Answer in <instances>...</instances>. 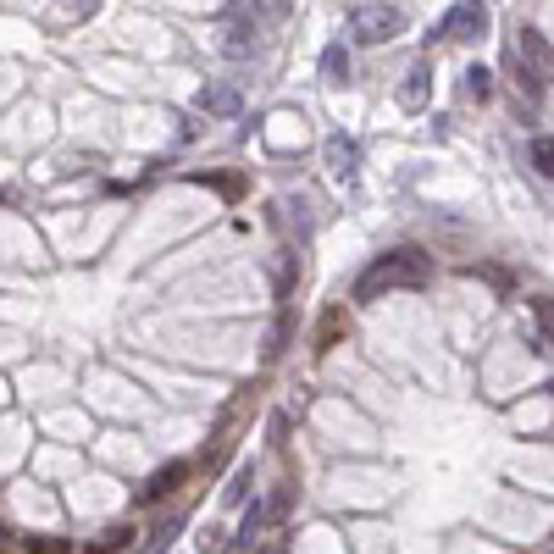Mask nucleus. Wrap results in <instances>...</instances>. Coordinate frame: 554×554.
<instances>
[{
	"instance_id": "f257e3e1",
	"label": "nucleus",
	"mask_w": 554,
	"mask_h": 554,
	"mask_svg": "<svg viewBox=\"0 0 554 554\" xmlns=\"http://www.w3.org/2000/svg\"><path fill=\"white\" fill-rule=\"evenodd\" d=\"M422 277H427V255L422 250H394V255H383V261L361 277V289H355V294L372 300L377 289H416Z\"/></svg>"
},
{
	"instance_id": "f03ea898",
	"label": "nucleus",
	"mask_w": 554,
	"mask_h": 554,
	"mask_svg": "<svg viewBox=\"0 0 554 554\" xmlns=\"http://www.w3.org/2000/svg\"><path fill=\"white\" fill-rule=\"evenodd\" d=\"M516 67H521V78H527L532 100H538L543 89L554 84V45L538 34V28H521V39H516Z\"/></svg>"
},
{
	"instance_id": "7ed1b4c3",
	"label": "nucleus",
	"mask_w": 554,
	"mask_h": 554,
	"mask_svg": "<svg viewBox=\"0 0 554 554\" xmlns=\"http://www.w3.org/2000/svg\"><path fill=\"white\" fill-rule=\"evenodd\" d=\"M350 34L361 39V45H388V39L405 34V12H399V6H361V12L350 17Z\"/></svg>"
},
{
	"instance_id": "20e7f679",
	"label": "nucleus",
	"mask_w": 554,
	"mask_h": 554,
	"mask_svg": "<svg viewBox=\"0 0 554 554\" xmlns=\"http://www.w3.org/2000/svg\"><path fill=\"white\" fill-rule=\"evenodd\" d=\"M482 34H488V6L482 0H460L438 23V39H449V45H466V39H482Z\"/></svg>"
},
{
	"instance_id": "39448f33",
	"label": "nucleus",
	"mask_w": 554,
	"mask_h": 554,
	"mask_svg": "<svg viewBox=\"0 0 554 554\" xmlns=\"http://www.w3.org/2000/svg\"><path fill=\"white\" fill-rule=\"evenodd\" d=\"M327 172H333V178H344V183L361 172V145H355L350 133H333V139H327Z\"/></svg>"
},
{
	"instance_id": "423d86ee",
	"label": "nucleus",
	"mask_w": 554,
	"mask_h": 554,
	"mask_svg": "<svg viewBox=\"0 0 554 554\" xmlns=\"http://www.w3.org/2000/svg\"><path fill=\"white\" fill-rule=\"evenodd\" d=\"M427 100H433V67H427V61H416V67L405 73V84H399V106L422 111Z\"/></svg>"
},
{
	"instance_id": "0eeeda50",
	"label": "nucleus",
	"mask_w": 554,
	"mask_h": 554,
	"mask_svg": "<svg viewBox=\"0 0 554 554\" xmlns=\"http://www.w3.org/2000/svg\"><path fill=\"white\" fill-rule=\"evenodd\" d=\"M239 106H244V95L233 84H205L200 89V111H211V117H233Z\"/></svg>"
},
{
	"instance_id": "6e6552de",
	"label": "nucleus",
	"mask_w": 554,
	"mask_h": 554,
	"mask_svg": "<svg viewBox=\"0 0 554 554\" xmlns=\"http://www.w3.org/2000/svg\"><path fill=\"white\" fill-rule=\"evenodd\" d=\"M322 84H333V89H338V84H350V50L338 45V39L322 50Z\"/></svg>"
},
{
	"instance_id": "1a4fd4ad",
	"label": "nucleus",
	"mask_w": 554,
	"mask_h": 554,
	"mask_svg": "<svg viewBox=\"0 0 554 554\" xmlns=\"http://www.w3.org/2000/svg\"><path fill=\"white\" fill-rule=\"evenodd\" d=\"M222 50H228L233 61L250 56V50H255V28H250V23H233V28H228V39H222Z\"/></svg>"
},
{
	"instance_id": "9d476101",
	"label": "nucleus",
	"mask_w": 554,
	"mask_h": 554,
	"mask_svg": "<svg viewBox=\"0 0 554 554\" xmlns=\"http://www.w3.org/2000/svg\"><path fill=\"white\" fill-rule=\"evenodd\" d=\"M494 95V73L488 67H466V100H488Z\"/></svg>"
},
{
	"instance_id": "9b49d317",
	"label": "nucleus",
	"mask_w": 554,
	"mask_h": 554,
	"mask_svg": "<svg viewBox=\"0 0 554 554\" xmlns=\"http://www.w3.org/2000/svg\"><path fill=\"white\" fill-rule=\"evenodd\" d=\"M532 167H538L543 178H554V133H543V139H532Z\"/></svg>"
},
{
	"instance_id": "f8f14e48",
	"label": "nucleus",
	"mask_w": 554,
	"mask_h": 554,
	"mask_svg": "<svg viewBox=\"0 0 554 554\" xmlns=\"http://www.w3.org/2000/svg\"><path fill=\"white\" fill-rule=\"evenodd\" d=\"M250 499V471H239V477L228 482V494H222V505H244Z\"/></svg>"
},
{
	"instance_id": "ddd939ff",
	"label": "nucleus",
	"mask_w": 554,
	"mask_h": 554,
	"mask_svg": "<svg viewBox=\"0 0 554 554\" xmlns=\"http://www.w3.org/2000/svg\"><path fill=\"white\" fill-rule=\"evenodd\" d=\"M95 6H100V0H61V12H67V17H95Z\"/></svg>"
}]
</instances>
